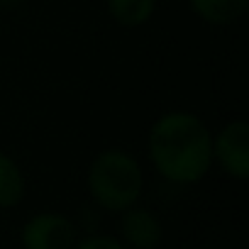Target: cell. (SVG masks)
Masks as SVG:
<instances>
[{
    "mask_svg": "<svg viewBox=\"0 0 249 249\" xmlns=\"http://www.w3.org/2000/svg\"><path fill=\"white\" fill-rule=\"evenodd\" d=\"M249 0H191L193 10L210 25H230L244 15Z\"/></svg>",
    "mask_w": 249,
    "mask_h": 249,
    "instance_id": "8992f818",
    "label": "cell"
},
{
    "mask_svg": "<svg viewBox=\"0 0 249 249\" xmlns=\"http://www.w3.org/2000/svg\"><path fill=\"white\" fill-rule=\"evenodd\" d=\"M22 3H25V0H0V8H3V10H13V8H18Z\"/></svg>",
    "mask_w": 249,
    "mask_h": 249,
    "instance_id": "30bf717a",
    "label": "cell"
},
{
    "mask_svg": "<svg viewBox=\"0 0 249 249\" xmlns=\"http://www.w3.org/2000/svg\"><path fill=\"white\" fill-rule=\"evenodd\" d=\"M71 249H127V247L110 234H90V237L76 239Z\"/></svg>",
    "mask_w": 249,
    "mask_h": 249,
    "instance_id": "9c48e42d",
    "label": "cell"
},
{
    "mask_svg": "<svg viewBox=\"0 0 249 249\" xmlns=\"http://www.w3.org/2000/svg\"><path fill=\"white\" fill-rule=\"evenodd\" d=\"M142 183L140 164L122 149L100 152L88 169V191L93 200L110 213L132 208L142 196Z\"/></svg>",
    "mask_w": 249,
    "mask_h": 249,
    "instance_id": "7a4b0ae2",
    "label": "cell"
},
{
    "mask_svg": "<svg viewBox=\"0 0 249 249\" xmlns=\"http://www.w3.org/2000/svg\"><path fill=\"white\" fill-rule=\"evenodd\" d=\"M154 5H157V0H107L112 20L124 27L144 25L152 18Z\"/></svg>",
    "mask_w": 249,
    "mask_h": 249,
    "instance_id": "ba28073f",
    "label": "cell"
},
{
    "mask_svg": "<svg viewBox=\"0 0 249 249\" xmlns=\"http://www.w3.org/2000/svg\"><path fill=\"white\" fill-rule=\"evenodd\" d=\"M25 249H71L76 242V225L61 213H39L22 227Z\"/></svg>",
    "mask_w": 249,
    "mask_h": 249,
    "instance_id": "3957f363",
    "label": "cell"
},
{
    "mask_svg": "<svg viewBox=\"0 0 249 249\" xmlns=\"http://www.w3.org/2000/svg\"><path fill=\"white\" fill-rule=\"evenodd\" d=\"M213 157H217L225 174L244 181L249 176V124L237 120L222 127L213 142Z\"/></svg>",
    "mask_w": 249,
    "mask_h": 249,
    "instance_id": "277c9868",
    "label": "cell"
},
{
    "mask_svg": "<svg viewBox=\"0 0 249 249\" xmlns=\"http://www.w3.org/2000/svg\"><path fill=\"white\" fill-rule=\"evenodd\" d=\"M120 242L127 249H159L164 239V227L159 217L147 208H127L120 217Z\"/></svg>",
    "mask_w": 249,
    "mask_h": 249,
    "instance_id": "5b68a950",
    "label": "cell"
},
{
    "mask_svg": "<svg viewBox=\"0 0 249 249\" xmlns=\"http://www.w3.org/2000/svg\"><path fill=\"white\" fill-rule=\"evenodd\" d=\"M149 157L171 183H196L213 164V140L196 115L169 112L152 127Z\"/></svg>",
    "mask_w": 249,
    "mask_h": 249,
    "instance_id": "6da1fadb",
    "label": "cell"
},
{
    "mask_svg": "<svg viewBox=\"0 0 249 249\" xmlns=\"http://www.w3.org/2000/svg\"><path fill=\"white\" fill-rule=\"evenodd\" d=\"M25 196V178L20 166L0 152V208H15Z\"/></svg>",
    "mask_w": 249,
    "mask_h": 249,
    "instance_id": "52a82bcc",
    "label": "cell"
}]
</instances>
